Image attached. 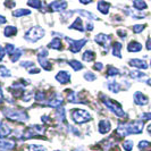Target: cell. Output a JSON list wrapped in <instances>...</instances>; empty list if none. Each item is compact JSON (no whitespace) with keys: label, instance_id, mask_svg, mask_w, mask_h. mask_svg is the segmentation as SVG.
<instances>
[{"label":"cell","instance_id":"obj_22","mask_svg":"<svg viewBox=\"0 0 151 151\" xmlns=\"http://www.w3.org/2000/svg\"><path fill=\"white\" fill-rule=\"evenodd\" d=\"M38 61L40 63L41 67L45 68V70H51V69H52V65H51V63L47 60V58H41V57H38Z\"/></svg>","mask_w":151,"mask_h":151},{"label":"cell","instance_id":"obj_12","mask_svg":"<svg viewBox=\"0 0 151 151\" xmlns=\"http://www.w3.org/2000/svg\"><path fill=\"white\" fill-rule=\"evenodd\" d=\"M110 127H111V125H110V122L108 121V119H101V121L99 122L98 124L99 133L106 134V133H108L110 131Z\"/></svg>","mask_w":151,"mask_h":151},{"label":"cell","instance_id":"obj_48","mask_svg":"<svg viewBox=\"0 0 151 151\" xmlns=\"http://www.w3.org/2000/svg\"><path fill=\"white\" fill-rule=\"evenodd\" d=\"M30 74H39L40 73V69L39 68H33V69H29Z\"/></svg>","mask_w":151,"mask_h":151},{"label":"cell","instance_id":"obj_50","mask_svg":"<svg viewBox=\"0 0 151 151\" xmlns=\"http://www.w3.org/2000/svg\"><path fill=\"white\" fill-rule=\"evenodd\" d=\"M86 30L88 31H92L93 30V24H92V23H88V24H86Z\"/></svg>","mask_w":151,"mask_h":151},{"label":"cell","instance_id":"obj_15","mask_svg":"<svg viewBox=\"0 0 151 151\" xmlns=\"http://www.w3.org/2000/svg\"><path fill=\"white\" fill-rule=\"evenodd\" d=\"M129 65L132 66V67L140 68V69H147V68L149 67V65L144 60H142V59H131L129 61Z\"/></svg>","mask_w":151,"mask_h":151},{"label":"cell","instance_id":"obj_51","mask_svg":"<svg viewBox=\"0 0 151 151\" xmlns=\"http://www.w3.org/2000/svg\"><path fill=\"white\" fill-rule=\"evenodd\" d=\"M6 22H7V19H6V18H5L4 16L0 15V25H1V24H5Z\"/></svg>","mask_w":151,"mask_h":151},{"label":"cell","instance_id":"obj_8","mask_svg":"<svg viewBox=\"0 0 151 151\" xmlns=\"http://www.w3.org/2000/svg\"><path fill=\"white\" fill-rule=\"evenodd\" d=\"M110 37L109 35H106L104 33H100V34H97L94 37V41L98 43L99 45H101L105 50H108L109 47H110Z\"/></svg>","mask_w":151,"mask_h":151},{"label":"cell","instance_id":"obj_25","mask_svg":"<svg viewBox=\"0 0 151 151\" xmlns=\"http://www.w3.org/2000/svg\"><path fill=\"white\" fill-rule=\"evenodd\" d=\"M129 76H131L133 80H142V78H144V77L147 76V74L140 72V70H131V72H129Z\"/></svg>","mask_w":151,"mask_h":151},{"label":"cell","instance_id":"obj_49","mask_svg":"<svg viewBox=\"0 0 151 151\" xmlns=\"http://www.w3.org/2000/svg\"><path fill=\"white\" fill-rule=\"evenodd\" d=\"M145 48L148 50H151V38H149L147 40V43H145Z\"/></svg>","mask_w":151,"mask_h":151},{"label":"cell","instance_id":"obj_27","mask_svg":"<svg viewBox=\"0 0 151 151\" xmlns=\"http://www.w3.org/2000/svg\"><path fill=\"white\" fill-rule=\"evenodd\" d=\"M30 14H31V10H29V9H23V8L13 12V16H14V17H17V18L24 15H30Z\"/></svg>","mask_w":151,"mask_h":151},{"label":"cell","instance_id":"obj_3","mask_svg":"<svg viewBox=\"0 0 151 151\" xmlns=\"http://www.w3.org/2000/svg\"><path fill=\"white\" fill-rule=\"evenodd\" d=\"M101 101H102V104H104L111 113L115 114L116 116H118V117H126V116H127L126 113L122 109V107L119 106L116 101H113L111 99H109L108 97H106L105 94H101Z\"/></svg>","mask_w":151,"mask_h":151},{"label":"cell","instance_id":"obj_34","mask_svg":"<svg viewBox=\"0 0 151 151\" xmlns=\"http://www.w3.org/2000/svg\"><path fill=\"white\" fill-rule=\"evenodd\" d=\"M69 66L73 68L75 72H77V70H81V69L83 68V65H82L80 61L75 60V59H73V60H69Z\"/></svg>","mask_w":151,"mask_h":151},{"label":"cell","instance_id":"obj_46","mask_svg":"<svg viewBox=\"0 0 151 151\" xmlns=\"http://www.w3.org/2000/svg\"><path fill=\"white\" fill-rule=\"evenodd\" d=\"M93 68H94L96 70H102L104 65H102L101 63H96V64H94V66H93Z\"/></svg>","mask_w":151,"mask_h":151},{"label":"cell","instance_id":"obj_47","mask_svg":"<svg viewBox=\"0 0 151 151\" xmlns=\"http://www.w3.org/2000/svg\"><path fill=\"white\" fill-rule=\"evenodd\" d=\"M6 55V52H5V49L0 45V61L2 60V58H4V56Z\"/></svg>","mask_w":151,"mask_h":151},{"label":"cell","instance_id":"obj_41","mask_svg":"<svg viewBox=\"0 0 151 151\" xmlns=\"http://www.w3.org/2000/svg\"><path fill=\"white\" fill-rule=\"evenodd\" d=\"M45 92L43 91H38L37 93H35V100H38V101H42V100H45Z\"/></svg>","mask_w":151,"mask_h":151},{"label":"cell","instance_id":"obj_35","mask_svg":"<svg viewBox=\"0 0 151 151\" xmlns=\"http://www.w3.org/2000/svg\"><path fill=\"white\" fill-rule=\"evenodd\" d=\"M27 5L31 6V7L35 8V9H40L43 4L41 1H39V0H30V1H27Z\"/></svg>","mask_w":151,"mask_h":151},{"label":"cell","instance_id":"obj_44","mask_svg":"<svg viewBox=\"0 0 151 151\" xmlns=\"http://www.w3.org/2000/svg\"><path fill=\"white\" fill-rule=\"evenodd\" d=\"M117 34H118L122 39H125L126 38V35H127V33H126V31L125 30H118L117 31Z\"/></svg>","mask_w":151,"mask_h":151},{"label":"cell","instance_id":"obj_7","mask_svg":"<svg viewBox=\"0 0 151 151\" xmlns=\"http://www.w3.org/2000/svg\"><path fill=\"white\" fill-rule=\"evenodd\" d=\"M65 39H66V41H67L68 43L70 45V47H69V50L72 51L73 53H77L82 48L84 47V45L88 42V39H83V40H77V41H75V40H72V39L67 38V37H65Z\"/></svg>","mask_w":151,"mask_h":151},{"label":"cell","instance_id":"obj_30","mask_svg":"<svg viewBox=\"0 0 151 151\" xmlns=\"http://www.w3.org/2000/svg\"><path fill=\"white\" fill-rule=\"evenodd\" d=\"M121 74V70L118 68L114 67V66H108L107 67V75L108 76H116V75H119Z\"/></svg>","mask_w":151,"mask_h":151},{"label":"cell","instance_id":"obj_26","mask_svg":"<svg viewBox=\"0 0 151 151\" xmlns=\"http://www.w3.org/2000/svg\"><path fill=\"white\" fill-rule=\"evenodd\" d=\"M4 33H5V37L12 38V37H14L17 33V29H16L15 26H7V27H5Z\"/></svg>","mask_w":151,"mask_h":151},{"label":"cell","instance_id":"obj_24","mask_svg":"<svg viewBox=\"0 0 151 151\" xmlns=\"http://www.w3.org/2000/svg\"><path fill=\"white\" fill-rule=\"evenodd\" d=\"M48 47L49 48H52V49H56V50H60V49H63V43H61V41L58 38H55L48 45Z\"/></svg>","mask_w":151,"mask_h":151},{"label":"cell","instance_id":"obj_29","mask_svg":"<svg viewBox=\"0 0 151 151\" xmlns=\"http://www.w3.org/2000/svg\"><path fill=\"white\" fill-rule=\"evenodd\" d=\"M133 6H134L136 10L141 12V10H144L147 8V4L142 0H135V1H133Z\"/></svg>","mask_w":151,"mask_h":151},{"label":"cell","instance_id":"obj_17","mask_svg":"<svg viewBox=\"0 0 151 151\" xmlns=\"http://www.w3.org/2000/svg\"><path fill=\"white\" fill-rule=\"evenodd\" d=\"M141 49H142L141 43L136 42V41H132L127 45V50H129V52H139V51H141Z\"/></svg>","mask_w":151,"mask_h":151},{"label":"cell","instance_id":"obj_2","mask_svg":"<svg viewBox=\"0 0 151 151\" xmlns=\"http://www.w3.org/2000/svg\"><path fill=\"white\" fill-rule=\"evenodd\" d=\"M4 115L12 119V121H18V122H25L29 119L27 114L22 109H13V108H4L2 109Z\"/></svg>","mask_w":151,"mask_h":151},{"label":"cell","instance_id":"obj_43","mask_svg":"<svg viewBox=\"0 0 151 151\" xmlns=\"http://www.w3.org/2000/svg\"><path fill=\"white\" fill-rule=\"evenodd\" d=\"M21 66L25 68H30V67H34V64L32 61H22L21 63Z\"/></svg>","mask_w":151,"mask_h":151},{"label":"cell","instance_id":"obj_6","mask_svg":"<svg viewBox=\"0 0 151 151\" xmlns=\"http://www.w3.org/2000/svg\"><path fill=\"white\" fill-rule=\"evenodd\" d=\"M45 126H41V125H33L30 126L24 131V134H23V139H31V137H34L37 135H42L45 134Z\"/></svg>","mask_w":151,"mask_h":151},{"label":"cell","instance_id":"obj_52","mask_svg":"<svg viewBox=\"0 0 151 151\" xmlns=\"http://www.w3.org/2000/svg\"><path fill=\"white\" fill-rule=\"evenodd\" d=\"M4 101V94H2V91H1V88H0V104Z\"/></svg>","mask_w":151,"mask_h":151},{"label":"cell","instance_id":"obj_16","mask_svg":"<svg viewBox=\"0 0 151 151\" xmlns=\"http://www.w3.org/2000/svg\"><path fill=\"white\" fill-rule=\"evenodd\" d=\"M10 133H12V129L8 126L7 124H5L4 122H0V139L6 137Z\"/></svg>","mask_w":151,"mask_h":151},{"label":"cell","instance_id":"obj_28","mask_svg":"<svg viewBox=\"0 0 151 151\" xmlns=\"http://www.w3.org/2000/svg\"><path fill=\"white\" fill-rule=\"evenodd\" d=\"M121 50H122V45L119 42H115L113 45V55L116 56V57H118V58H121L122 57Z\"/></svg>","mask_w":151,"mask_h":151},{"label":"cell","instance_id":"obj_53","mask_svg":"<svg viewBox=\"0 0 151 151\" xmlns=\"http://www.w3.org/2000/svg\"><path fill=\"white\" fill-rule=\"evenodd\" d=\"M147 131H148V133H149V134L151 135V124L149 125V126H148V129H147Z\"/></svg>","mask_w":151,"mask_h":151},{"label":"cell","instance_id":"obj_40","mask_svg":"<svg viewBox=\"0 0 151 151\" xmlns=\"http://www.w3.org/2000/svg\"><path fill=\"white\" fill-rule=\"evenodd\" d=\"M15 50H16V48L13 45H6V48H5V52L8 53L9 56H12V55H13V52H14Z\"/></svg>","mask_w":151,"mask_h":151},{"label":"cell","instance_id":"obj_11","mask_svg":"<svg viewBox=\"0 0 151 151\" xmlns=\"http://www.w3.org/2000/svg\"><path fill=\"white\" fill-rule=\"evenodd\" d=\"M63 102H64L63 98H61L58 93H56L53 98H51L50 100H48L47 105L49 107H51V108H58V107H60L61 105H63Z\"/></svg>","mask_w":151,"mask_h":151},{"label":"cell","instance_id":"obj_45","mask_svg":"<svg viewBox=\"0 0 151 151\" xmlns=\"http://www.w3.org/2000/svg\"><path fill=\"white\" fill-rule=\"evenodd\" d=\"M141 118L144 119V121H148V119H151V113H144L141 115Z\"/></svg>","mask_w":151,"mask_h":151},{"label":"cell","instance_id":"obj_31","mask_svg":"<svg viewBox=\"0 0 151 151\" xmlns=\"http://www.w3.org/2000/svg\"><path fill=\"white\" fill-rule=\"evenodd\" d=\"M139 149L141 151H151V143L148 141H141L139 142Z\"/></svg>","mask_w":151,"mask_h":151},{"label":"cell","instance_id":"obj_42","mask_svg":"<svg viewBox=\"0 0 151 151\" xmlns=\"http://www.w3.org/2000/svg\"><path fill=\"white\" fill-rule=\"evenodd\" d=\"M144 29H145V26H144V25H134V26H133V31H134V33H141Z\"/></svg>","mask_w":151,"mask_h":151},{"label":"cell","instance_id":"obj_38","mask_svg":"<svg viewBox=\"0 0 151 151\" xmlns=\"http://www.w3.org/2000/svg\"><path fill=\"white\" fill-rule=\"evenodd\" d=\"M123 148H124L125 151H132V149H133V142L131 140H126L123 143Z\"/></svg>","mask_w":151,"mask_h":151},{"label":"cell","instance_id":"obj_10","mask_svg":"<svg viewBox=\"0 0 151 151\" xmlns=\"http://www.w3.org/2000/svg\"><path fill=\"white\" fill-rule=\"evenodd\" d=\"M133 98H134V102H135L136 105H139V106H145L149 102L148 98L144 96L141 91H136L135 93H134V96H133Z\"/></svg>","mask_w":151,"mask_h":151},{"label":"cell","instance_id":"obj_55","mask_svg":"<svg viewBox=\"0 0 151 151\" xmlns=\"http://www.w3.org/2000/svg\"><path fill=\"white\" fill-rule=\"evenodd\" d=\"M73 151H83V148H77V149H75V150Z\"/></svg>","mask_w":151,"mask_h":151},{"label":"cell","instance_id":"obj_57","mask_svg":"<svg viewBox=\"0 0 151 151\" xmlns=\"http://www.w3.org/2000/svg\"><path fill=\"white\" fill-rule=\"evenodd\" d=\"M56 151H60V150H56Z\"/></svg>","mask_w":151,"mask_h":151},{"label":"cell","instance_id":"obj_14","mask_svg":"<svg viewBox=\"0 0 151 151\" xmlns=\"http://www.w3.org/2000/svg\"><path fill=\"white\" fill-rule=\"evenodd\" d=\"M15 148V142L10 141V140H6V139H0V150H13Z\"/></svg>","mask_w":151,"mask_h":151},{"label":"cell","instance_id":"obj_19","mask_svg":"<svg viewBox=\"0 0 151 151\" xmlns=\"http://www.w3.org/2000/svg\"><path fill=\"white\" fill-rule=\"evenodd\" d=\"M109 8H110V4H108L106 1H99L98 2V10L101 12L102 14H108L109 12Z\"/></svg>","mask_w":151,"mask_h":151},{"label":"cell","instance_id":"obj_21","mask_svg":"<svg viewBox=\"0 0 151 151\" xmlns=\"http://www.w3.org/2000/svg\"><path fill=\"white\" fill-rule=\"evenodd\" d=\"M56 117H57V119L60 122V123H66V114H65V109L59 107V108L56 110Z\"/></svg>","mask_w":151,"mask_h":151},{"label":"cell","instance_id":"obj_23","mask_svg":"<svg viewBox=\"0 0 151 151\" xmlns=\"http://www.w3.org/2000/svg\"><path fill=\"white\" fill-rule=\"evenodd\" d=\"M94 58H96V53L93 52L92 50H86L85 52L82 55V59L84 61H93L94 60Z\"/></svg>","mask_w":151,"mask_h":151},{"label":"cell","instance_id":"obj_32","mask_svg":"<svg viewBox=\"0 0 151 151\" xmlns=\"http://www.w3.org/2000/svg\"><path fill=\"white\" fill-rule=\"evenodd\" d=\"M75 12L76 13H78L81 16H84V17L89 18V19H98V17L94 15V14L89 13V12H86V10H75Z\"/></svg>","mask_w":151,"mask_h":151},{"label":"cell","instance_id":"obj_39","mask_svg":"<svg viewBox=\"0 0 151 151\" xmlns=\"http://www.w3.org/2000/svg\"><path fill=\"white\" fill-rule=\"evenodd\" d=\"M84 78H85L86 81H89V82H92V81H94V80L97 78V76L94 75L93 73H91V72H86V73L84 74Z\"/></svg>","mask_w":151,"mask_h":151},{"label":"cell","instance_id":"obj_54","mask_svg":"<svg viewBox=\"0 0 151 151\" xmlns=\"http://www.w3.org/2000/svg\"><path fill=\"white\" fill-rule=\"evenodd\" d=\"M147 84H148V85H150V86H151V78H149V80L147 81Z\"/></svg>","mask_w":151,"mask_h":151},{"label":"cell","instance_id":"obj_5","mask_svg":"<svg viewBox=\"0 0 151 151\" xmlns=\"http://www.w3.org/2000/svg\"><path fill=\"white\" fill-rule=\"evenodd\" d=\"M45 31L40 27V26H34V27H31L30 30L25 33V39L30 42H37L40 39H42L45 37Z\"/></svg>","mask_w":151,"mask_h":151},{"label":"cell","instance_id":"obj_13","mask_svg":"<svg viewBox=\"0 0 151 151\" xmlns=\"http://www.w3.org/2000/svg\"><path fill=\"white\" fill-rule=\"evenodd\" d=\"M56 80L61 84H67L70 81V74L66 70H61L56 75Z\"/></svg>","mask_w":151,"mask_h":151},{"label":"cell","instance_id":"obj_9","mask_svg":"<svg viewBox=\"0 0 151 151\" xmlns=\"http://www.w3.org/2000/svg\"><path fill=\"white\" fill-rule=\"evenodd\" d=\"M66 7H67L66 1H53L51 4H49V9L51 12H64Z\"/></svg>","mask_w":151,"mask_h":151},{"label":"cell","instance_id":"obj_20","mask_svg":"<svg viewBox=\"0 0 151 151\" xmlns=\"http://www.w3.org/2000/svg\"><path fill=\"white\" fill-rule=\"evenodd\" d=\"M107 88L108 90L114 92V93H117L118 91L121 90V84L117 83L116 81H110L109 83H107Z\"/></svg>","mask_w":151,"mask_h":151},{"label":"cell","instance_id":"obj_56","mask_svg":"<svg viewBox=\"0 0 151 151\" xmlns=\"http://www.w3.org/2000/svg\"><path fill=\"white\" fill-rule=\"evenodd\" d=\"M0 151H6V150H0Z\"/></svg>","mask_w":151,"mask_h":151},{"label":"cell","instance_id":"obj_18","mask_svg":"<svg viewBox=\"0 0 151 151\" xmlns=\"http://www.w3.org/2000/svg\"><path fill=\"white\" fill-rule=\"evenodd\" d=\"M69 29L72 30H77L80 31V32H84V29H83V23H82V19L80 18V17H77L74 22L70 24V26H69Z\"/></svg>","mask_w":151,"mask_h":151},{"label":"cell","instance_id":"obj_36","mask_svg":"<svg viewBox=\"0 0 151 151\" xmlns=\"http://www.w3.org/2000/svg\"><path fill=\"white\" fill-rule=\"evenodd\" d=\"M10 75H12L10 74V70L6 66H0V76H2V77H9Z\"/></svg>","mask_w":151,"mask_h":151},{"label":"cell","instance_id":"obj_37","mask_svg":"<svg viewBox=\"0 0 151 151\" xmlns=\"http://www.w3.org/2000/svg\"><path fill=\"white\" fill-rule=\"evenodd\" d=\"M29 151H45L43 145L40 144H31L29 147Z\"/></svg>","mask_w":151,"mask_h":151},{"label":"cell","instance_id":"obj_33","mask_svg":"<svg viewBox=\"0 0 151 151\" xmlns=\"http://www.w3.org/2000/svg\"><path fill=\"white\" fill-rule=\"evenodd\" d=\"M23 55V50L22 49H16L15 51L13 52V55L10 56V61H13V63H16V61L18 60L19 58H21V56Z\"/></svg>","mask_w":151,"mask_h":151},{"label":"cell","instance_id":"obj_1","mask_svg":"<svg viewBox=\"0 0 151 151\" xmlns=\"http://www.w3.org/2000/svg\"><path fill=\"white\" fill-rule=\"evenodd\" d=\"M143 122L142 121H133L131 123H121L116 129V134L119 137H124L129 134H139L143 131Z\"/></svg>","mask_w":151,"mask_h":151},{"label":"cell","instance_id":"obj_4","mask_svg":"<svg viewBox=\"0 0 151 151\" xmlns=\"http://www.w3.org/2000/svg\"><path fill=\"white\" fill-rule=\"evenodd\" d=\"M70 117H72V119L75 122L76 124H84V123H86V122H90L91 121V115L86 110H84V109H73L72 111H70Z\"/></svg>","mask_w":151,"mask_h":151}]
</instances>
